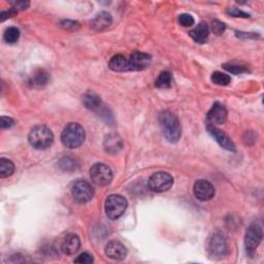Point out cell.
<instances>
[{"instance_id": "1", "label": "cell", "mask_w": 264, "mask_h": 264, "mask_svg": "<svg viewBox=\"0 0 264 264\" xmlns=\"http://www.w3.org/2000/svg\"><path fill=\"white\" fill-rule=\"evenodd\" d=\"M160 127L165 139L170 142H176L181 139L182 127L177 117L169 110H164L159 116Z\"/></svg>"}, {"instance_id": "2", "label": "cell", "mask_w": 264, "mask_h": 264, "mask_svg": "<svg viewBox=\"0 0 264 264\" xmlns=\"http://www.w3.org/2000/svg\"><path fill=\"white\" fill-rule=\"evenodd\" d=\"M86 139V132L78 123H70L62 131L61 141L68 149H76L81 147Z\"/></svg>"}, {"instance_id": "3", "label": "cell", "mask_w": 264, "mask_h": 264, "mask_svg": "<svg viewBox=\"0 0 264 264\" xmlns=\"http://www.w3.org/2000/svg\"><path fill=\"white\" fill-rule=\"evenodd\" d=\"M28 140L33 148H35L36 150H46L52 146L54 135L47 126L38 125L31 129Z\"/></svg>"}, {"instance_id": "4", "label": "cell", "mask_w": 264, "mask_h": 264, "mask_svg": "<svg viewBox=\"0 0 264 264\" xmlns=\"http://www.w3.org/2000/svg\"><path fill=\"white\" fill-rule=\"evenodd\" d=\"M127 207H128V203H127L126 198L121 195H109L106 200V214L109 219L117 220L124 215Z\"/></svg>"}, {"instance_id": "5", "label": "cell", "mask_w": 264, "mask_h": 264, "mask_svg": "<svg viewBox=\"0 0 264 264\" xmlns=\"http://www.w3.org/2000/svg\"><path fill=\"white\" fill-rule=\"evenodd\" d=\"M90 177L92 182L97 186L105 187L113 180V172L104 163H96L90 169Z\"/></svg>"}, {"instance_id": "6", "label": "cell", "mask_w": 264, "mask_h": 264, "mask_svg": "<svg viewBox=\"0 0 264 264\" xmlns=\"http://www.w3.org/2000/svg\"><path fill=\"white\" fill-rule=\"evenodd\" d=\"M149 188L158 193L168 191L174 185V177L167 173L159 172L152 175L149 178Z\"/></svg>"}, {"instance_id": "7", "label": "cell", "mask_w": 264, "mask_h": 264, "mask_svg": "<svg viewBox=\"0 0 264 264\" xmlns=\"http://www.w3.org/2000/svg\"><path fill=\"white\" fill-rule=\"evenodd\" d=\"M72 197L80 203H86L94 196V188L85 180H78L71 187Z\"/></svg>"}, {"instance_id": "8", "label": "cell", "mask_w": 264, "mask_h": 264, "mask_svg": "<svg viewBox=\"0 0 264 264\" xmlns=\"http://www.w3.org/2000/svg\"><path fill=\"white\" fill-rule=\"evenodd\" d=\"M262 229L258 224H252L246 230L245 237V245L248 253L253 254L262 241Z\"/></svg>"}, {"instance_id": "9", "label": "cell", "mask_w": 264, "mask_h": 264, "mask_svg": "<svg viewBox=\"0 0 264 264\" xmlns=\"http://www.w3.org/2000/svg\"><path fill=\"white\" fill-rule=\"evenodd\" d=\"M193 192L198 200L208 201L215 196V187L206 180H199L194 184Z\"/></svg>"}, {"instance_id": "10", "label": "cell", "mask_w": 264, "mask_h": 264, "mask_svg": "<svg viewBox=\"0 0 264 264\" xmlns=\"http://www.w3.org/2000/svg\"><path fill=\"white\" fill-rule=\"evenodd\" d=\"M207 118L210 125H222L227 120V110L223 105L216 102L208 113Z\"/></svg>"}, {"instance_id": "11", "label": "cell", "mask_w": 264, "mask_h": 264, "mask_svg": "<svg viewBox=\"0 0 264 264\" xmlns=\"http://www.w3.org/2000/svg\"><path fill=\"white\" fill-rule=\"evenodd\" d=\"M210 253L214 257H224L227 254V244L222 234L216 233L210 242Z\"/></svg>"}, {"instance_id": "12", "label": "cell", "mask_w": 264, "mask_h": 264, "mask_svg": "<svg viewBox=\"0 0 264 264\" xmlns=\"http://www.w3.org/2000/svg\"><path fill=\"white\" fill-rule=\"evenodd\" d=\"M208 130L210 132V134L216 140V141L220 144L221 147L223 149L227 150V151H235V146L234 143L232 142V141L229 139V136L224 133L222 130L218 129L216 126L214 125H208Z\"/></svg>"}, {"instance_id": "13", "label": "cell", "mask_w": 264, "mask_h": 264, "mask_svg": "<svg viewBox=\"0 0 264 264\" xmlns=\"http://www.w3.org/2000/svg\"><path fill=\"white\" fill-rule=\"evenodd\" d=\"M152 58L149 54L135 52L128 59L129 70H143L151 64Z\"/></svg>"}, {"instance_id": "14", "label": "cell", "mask_w": 264, "mask_h": 264, "mask_svg": "<svg viewBox=\"0 0 264 264\" xmlns=\"http://www.w3.org/2000/svg\"><path fill=\"white\" fill-rule=\"evenodd\" d=\"M106 254L108 258L120 261L126 258L127 249L122 243L118 241H112L106 246Z\"/></svg>"}, {"instance_id": "15", "label": "cell", "mask_w": 264, "mask_h": 264, "mask_svg": "<svg viewBox=\"0 0 264 264\" xmlns=\"http://www.w3.org/2000/svg\"><path fill=\"white\" fill-rule=\"evenodd\" d=\"M81 248L80 237L75 234H68L61 245V250L66 255H73Z\"/></svg>"}, {"instance_id": "16", "label": "cell", "mask_w": 264, "mask_h": 264, "mask_svg": "<svg viewBox=\"0 0 264 264\" xmlns=\"http://www.w3.org/2000/svg\"><path fill=\"white\" fill-rule=\"evenodd\" d=\"M105 148L109 154H117L123 148V141L118 134H108L105 141Z\"/></svg>"}, {"instance_id": "17", "label": "cell", "mask_w": 264, "mask_h": 264, "mask_svg": "<svg viewBox=\"0 0 264 264\" xmlns=\"http://www.w3.org/2000/svg\"><path fill=\"white\" fill-rule=\"evenodd\" d=\"M113 18L109 13L107 12H101L99 13L95 19L92 22V27L96 31H102L106 28H108L112 25Z\"/></svg>"}, {"instance_id": "18", "label": "cell", "mask_w": 264, "mask_h": 264, "mask_svg": "<svg viewBox=\"0 0 264 264\" xmlns=\"http://www.w3.org/2000/svg\"><path fill=\"white\" fill-rule=\"evenodd\" d=\"M190 36L194 39V41L198 42V44H204L209 38L210 30L208 25L206 23H199L196 27L189 32Z\"/></svg>"}, {"instance_id": "19", "label": "cell", "mask_w": 264, "mask_h": 264, "mask_svg": "<svg viewBox=\"0 0 264 264\" xmlns=\"http://www.w3.org/2000/svg\"><path fill=\"white\" fill-rule=\"evenodd\" d=\"M108 66L112 70L122 72L129 70V64L128 59H126L123 55H116L109 60Z\"/></svg>"}, {"instance_id": "20", "label": "cell", "mask_w": 264, "mask_h": 264, "mask_svg": "<svg viewBox=\"0 0 264 264\" xmlns=\"http://www.w3.org/2000/svg\"><path fill=\"white\" fill-rule=\"evenodd\" d=\"M83 104L88 109L97 110L101 106V99L94 92H88L83 96Z\"/></svg>"}, {"instance_id": "21", "label": "cell", "mask_w": 264, "mask_h": 264, "mask_svg": "<svg viewBox=\"0 0 264 264\" xmlns=\"http://www.w3.org/2000/svg\"><path fill=\"white\" fill-rule=\"evenodd\" d=\"M15 165L11 160L1 158L0 159V177H7L14 174Z\"/></svg>"}, {"instance_id": "22", "label": "cell", "mask_w": 264, "mask_h": 264, "mask_svg": "<svg viewBox=\"0 0 264 264\" xmlns=\"http://www.w3.org/2000/svg\"><path fill=\"white\" fill-rule=\"evenodd\" d=\"M49 82V74L44 70H38L32 75L31 83L34 86H45V85Z\"/></svg>"}, {"instance_id": "23", "label": "cell", "mask_w": 264, "mask_h": 264, "mask_svg": "<svg viewBox=\"0 0 264 264\" xmlns=\"http://www.w3.org/2000/svg\"><path fill=\"white\" fill-rule=\"evenodd\" d=\"M173 76L172 73L168 71H162L156 80V86L158 88H168L172 86Z\"/></svg>"}, {"instance_id": "24", "label": "cell", "mask_w": 264, "mask_h": 264, "mask_svg": "<svg viewBox=\"0 0 264 264\" xmlns=\"http://www.w3.org/2000/svg\"><path fill=\"white\" fill-rule=\"evenodd\" d=\"M211 81L219 86H227L231 82L230 76L221 71H216L211 74Z\"/></svg>"}, {"instance_id": "25", "label": "cell", "mask_w": 264, "mask_h": 264, "mask_svg": "<svg viewBox=\"0 0 264 264\" xmlns=\"http://www.w3.org/2000/svg\"><path fill=\"white\" fill-rule=\"evenodd\" d=\"M3 37L7 44H15V42L18 41L20 37V30L16 27L7 28L4 32Z\"/></svg>"}, {"instance_id": "26", "label": "cell", "mask_w": 264, "mask_h": 264, "mask_svg": "<svg viewBox=\"0 0 264 264\" xmlns=\"http://www.w3.org/2000/svg\"><path fill=\"white\" fill-rule=\"evenodd\" d=\"M223 67L229 72H231L233 74H241L244 72L249 71L248 68L243 65H237V64H224Z\"/></svg>"}, {"instance_id": "27", "label": "cell", "mask_w": 264, "mask_h": 264, "mask_svg": "<svg viewBox=\"0 0 264 264\" xmlns=\"http://www.w3.org/2000/svg\"><path fill=\"white\" fill-rule=\"evenodd\" d=\"M178 23L184 27H191L194 25V18L189 14H183L178 17Z\"/></svg>"}, {"instance_id": "28", "label": "cell", "mask_w": 264, "mask_h": 264, "mask_svg": "<svg viewBox=\"0 0 264 264\" xmlns=\"http://www.w3.org/2000/svg\"><path fill=\"white\" fill-rule=\"evenodd\" d=\"M94 261L93 259V256L89 253H83L81 255H79L78 258L74 259L75 263H85V264H89Z\"/></svg>"}, {"instance_id": "29", "label": "cell", "mask_w": 264, "mask_h": 264, "mask_svg": "<svg viewBox=\"0 0 264 264\" xmlns=\"http://www.w3.org/2000/svg\"><path fill=\"white\" fill-rule=\"evenodd\" d=\"M61 27L66 30H76L80 28V24L75 21H70V20H64L60 23Z\"/></svg>"}, {"instance_id": "30", "label": "cell", "mask_w": 264, "mask_h": 264, "mask_svg": "<svg viewBox=\"0 0 264 264\" xmlns=\"http://www.w3.org/2000/svg\"><path fill=\"white\" fill-rule=\"evenodd\" d=\"M211 30L214 33L220 35V34H222L225 31V24L216 20L211 23Z\"/></svg>"}, {"instance_id": "31", "label": "cell", "mask_w": 264, "mask_h": 264, "mask_svg": "<svg viewBox=\"0 0 264 264\" xmlns=\"http://www.w3.org/2000/svg\"><path fill=\"white\" fill-rule=\"evenodd\" d=\"M227 13L232 16V17H235V18H249V15L241 11V10H238V8L236 7H230V8H228V11Z\"/></svg>"}, {"instance_id": "32", "label": "cell", "mask_w": 264, "mask_h": 264, "mask_svg": "<svg viewBox=\"0 0 264 264\" xmlns=\"http://www.w3.org/2000/svg\"><path fill=\"white\" fill-rule=\"evenodd\" d=\"M60 166L64 170H70V167H71V169H75V161L70 157H64L60 161Z\"/></svg>"}, {"instance_id": "33", "label": "cell", "mask_w": 264, "mask_h": 264, "mask_svg": "<svg viewBox=\"0 0 264 264\" xmlns=\"http://www.w3.org/2000/svg\"><path fill=\"white\" fill-rule=\"evenodd\" d=\"M11 5L13 6V10L15 11H24L29 7L30 3L28 1H12Z\"/></svg>"}, {"instance_id": "34", "label": "cell", "mask_w": 264, "mask_h": 264, "mask_svg": "<svg viewBox=\"0 0 264 264\" xmlns=\"http://www.w3.org/2000/svg\"><path fill=\"white\" fill-rule=\"evenodd\" d=\"M14 120L12 118H8V117H5V116H2L1 117V124H0V126H1V128H11V127L14 125Z\"/></svg>"}]
</instances>
